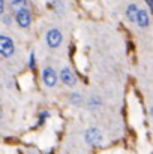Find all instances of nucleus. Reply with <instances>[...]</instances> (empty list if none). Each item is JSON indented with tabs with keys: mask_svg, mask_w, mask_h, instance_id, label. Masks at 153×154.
I'll list each match as a JSON object with an SVG mask.
<instances>
[{
	"mask_svg": "<svg viewBox=\"0 0 153 154\" xmlns=\"http://www.w3.org/2000/svg\"><path fill=\"white\" fill-rule=\"evenodd\" d=\"M144 2L147 3V6L150 8V11H152V12H153V0H144Z\"/></svg>",
	"mask_w": 153,
	"mask_h": 154,
	"instance_id": "obj_16",
	"label": "nucleus"
},
{
	"mask_svg": "<svg viewBox=\"0 0 153 154\" xmlns=\"http://www.w3.org/2000/svg\"><path fill=\"white\" fill-rule=\"evenodd\" d=\"M48 118H50V112H48V111H42V112L39 114V123H38V124H39V126H42Z\"/></svg>",
	"mask_w": 153,
	"mask_h": 154,
	"instance_id": "obj_12",
	"label": "nucleus"
},
{
	"mask_svg": "<svg viewBox=\"0 0 153 154\" xmlns=\"http://www.w3.org/2000/svg\"><path fill=\"white\" fill-rule=\"evenodd\" d=\"M27 154H39V153H38V151H35V150H32V151H29Z\"/></svg>",
	"mask_w": 153,
	"mask_h": 154,
	"instance_id": "obj_18",
	"label": "nucleus"
},
{
	"mask_svg": "<svg viewBox=\"0 0 153 154\" xmlns=\"http://www.w3.org/2000/svg\"><path fill=\"white\" fill-rule=\"evenodd\" d=\"M15 54V42L8 35H0V57L11 58Z\"/></svg>",
	"mask_w": 153,
	"mask_h": 154,
	"instance_id": "obj_3",
	"label": "nucleus"
},
{
	"mask_svg": "<svg viewBox=\"0 0 153 154\" xmlns=\"http://www.w3.org/2000/svg\"><path fill=\"white\" fill-rule=\"evenodd\" d=\"M29 66H30L32 70L36 67V63H35V51H32L29 54Z\"/></svg>",
	"mask_w": 153,
	"mask_h": 154,
	"instance_id": "obj_14",
	"label": "nucleus"
},
{
	"mask_svg": "<svg viewBox=\"0 0 153 154\" xmlns=\"http://www.w3.org/2000/svg\"><path fill=\"white\" fill-rule=\"evenodd\" d=\"M138 6L135 5V3H131V5H128V8H126V18L129 20V21H137V15H138Z\"/></svg>",
	"mask_w": 153,
	"mask_h": 154,
	"instance_id": "obj_8",
	"label": "nucleus"
},
{
	"mask_svg": "<svg viewBox=\"0 0 153 154\" xmlns=\"http://www.w3.org/2000/svg\"><path fill=\"white\" fill-rule=\"evenodd\" d=\"M14 20H15V23L18 24V27H21V29H24V30L30 29L32 21H33L32 12H30V9H29L27 6H26V8L17 9L15 14H14Z\"/></svg>",
	"mask_w": 153,
	"mask_h": 154,
	"instance_id": "obj_1",
	"label": "nucleus"
},
{
	"mask_svg": "<svg viewBox=\"0 0 153 154\" xmlns=\"http://www.w3.org/2000/svg\"><path fill=\"white\" fill-rule=\"evenodd\" d=\"M41 79H42V84L47 87V88H53L57 85V81H59V73L54 70L53 66H45L42 69V73H41Z\"/></svg>",
	"mask_w": 153,
	"mask_h": 154,
	"instance_id": "obj_4",
	"label": "nucleus"
},
{
	"mask_svg": "<svg viewBox=\"0 0 153 154\" xmlns=\"http://www.w3.org/2000/svg\"><path fill=\"white\" fill-rule=\"evenodd\" d=\"M45 44L48 45V48L51 50H56L59 48L62 44H63V33L59 30V29H50L47 33H45Z\"/></svg>",
	"mask_w": 153,
	"mask_h": 154,
	"instance_id": "obj_5",
	"label": "nucleus"
},
{
	"mask_svg": "<svg viewBox=\"0 0 153 154\" xmlns=\"http://www.w3.org/2000/svg\"><path fill=\"white\" fill-rule=\"evenodd\" d=\"M84 142L90 147H101L102 142H104L102 132L95 126L87 127L86 132H84Z\"/></svg>",
	"mask_w": 153,
	"mask_h": 154,
	"instance_id": "obj_2",
	"label": "nucleus"
},
{
	"mask_svg": "<svg viewBox=\"0 0 153 154\" xmlns=\"http://www.w3.org/2000/svg\"><path fill=\"white\" fill-rule=\"evenodd\" d=\"M9 6L14 9V12L20 8H26L27 6V0H9Z\"/></svg>",
	"mask_w": 153,
	"mask_h": 154,
	"instance_id": "obj_11",
	"label": "nucleus"
},
{
	"mask_svg": "<svg viewBox=\"0 0 153 154\" xmlns=\"http://www.w3.org/2000/svg\"><path fill=\"white\" fill-rule=\"evenodd\" d=\"M6 14V0H0V17Z\"/></svg>",
	"mask_w": 153,
	"mask_h": 154,
	"instance_id": "obj_15",
	"label": "nucleus"
},
{
	"mask_svg": "<svg viewBox=\"0 0 153 154\" xmlns=\"http://www.w3.org/2000/svg\"><path fill=\"white\" fill-rule=\"evenodd\" d=\"M69 102L72 103V105H77V106H78V105H81L84 100H83V96H81L80 93L74 91V93H71V94H69Z\"/></svg>",
	"mask_w": 153,
	"mask_h": 154,
	"instance_id": "obj_10",
	"label": "nucleus"
},
{
	"mask_svg": "<svg viewBox=\"0 0 153 154\" xmlns=\"http://www.w3.org/2000/svg\"><path fill=\"white\" fill-rule=\"evenodd\" d=\"M0 20H2V23H3V24H6V26H11V24H12V21H14V18H12L11 15H8V14H3Z\"/></svg>",
	"mask_w": 153,
	"mask_h": 154,
	"instance_id": "obj_13",
	"label": "nucleus"
},
{
	"mask_svg": "<svg viewBox=\"0 0 153 154\" xmlns=\"http://www.w3.org/2000/svg\"><path fill=\"white\" fill-rule=\"evenodd\" d=\"M86 105H87L89 109H96V108H101L102 102H101V99H99L98 96H92V97L86 102Z\"/></svg>",
	"mask_w": 153,
	"mask_h": 154,
	"instance_id": "obj_9",
	"label": "nucleus"
},
{
	"mask_svg": "<svg viewBox=\"0 0 153 154\" xmlns=\"http://www.w3.org/2000/svg\"><path fill=\"white\" fill-rule=\"evenodd\" d=\"M59 78H60V81H62L66 87H75V85L78 84V78H77L75 72H74L69 66H63V67L60 69Z\"/></svg>",
	"mask_w": 153,
	"mask_h": 154,
	"instance_id": "obj_6",
	"label": "nucleus"
},
{
	"mask_svg": "<svg viewBox=\"0 0 153 154\" xmlns=\"http://www.w3.org/2000/svg\"><path fill=\"white\" fill-rule=\"evenodd\" d=\"M3 118V109H2V106H0V120Z\"/></svg>",
	"mask_w": 153,
	"mask_h": 154,
	"instance_id": "obj_17",
	"label": "nucleus"
},
{
	"mask_svg": "<svg viewBox=\"0 0 153 154\" xmlns=\"http://www.w3.org/2000/svg\"><path fill=\"white\" fill-rule=\"evenodd\" d=\"M135 23H137V24H138V27H141V29L149 27V24H150L149 12H147L146 9H140V11H138V15H137V21H135Z\"/></svg>",
	"mask_w": 153,
	"mask_h": 154,
	"instance_id": "obj_7",
	"label": "nucleus"
}]
</instances>
